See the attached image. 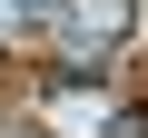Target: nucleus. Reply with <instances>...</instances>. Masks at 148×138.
<instances>
[{"label": "nucleus", "instance_id": "obj_1", "mask_svg": "<svg viewBox=\"0 0 148 138\" xmlns=\"http://www.w3.org/2000/svg\"><path fill=\"white\" fill-rule=\"evenodd\" d=\"M0 40H20V0H0Z\"/></svg>", "mask_w": 148, "mask_h": 138}]
</instances>
